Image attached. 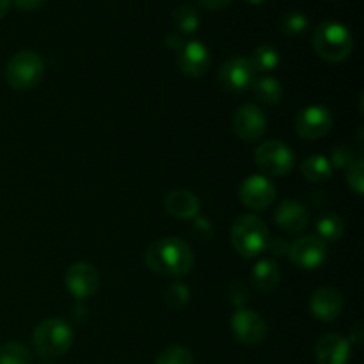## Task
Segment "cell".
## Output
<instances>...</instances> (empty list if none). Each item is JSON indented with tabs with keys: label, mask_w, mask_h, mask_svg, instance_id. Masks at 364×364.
<instances>
[{
	"label": "cell",
	"mask_w": 364,
	"mask_h": 364,
	"mask_svg": "<svg viewBox=\"0 0 364 364\" xmlns=\"http://www.w3.org/2000/svg\"><path fill=\"white\" fill-rule=\"evenodd\" d=\"M364 162L363 159L352 160L347 166V181L348 187L355 192V194L361 196L364 192Z\"/></svg>",
	"instance_id": "f1b7e54d"
},
{
	"label": "cell",
	"mask_w": 364,
	"mask_h": 364,
	"mask_svg": "<svg viewBox=\"0 0 364 364\" xmlns=\"http://www.w3.org/2000/svg\"><path fill=\"white\" fill-rule=\"evenodd\" d=\"M354 334H355V341H361L363 340V334H361V323H355L354 327Z\"/></svg>",
	"instance_id": "d590c367"
},
{
	"label": "cell",
	"mask_w": 364,
	"mask_h": 364,
	"mask_svg": "<svg viewBox=\"0 0 364 364\" xmlns=\"http://www.w3.org/2000/svg\"><path fill=\"white\" fill-rule=\"evenodd\" d=\"M64 281H66L68 290H70L77 299L91 297V295H95L96 291H98L100 287L98 270L85 262L73 263V265L68 269Z\"/></svg>",
	"instance_id": "4fadbf2b"
},
{
	"label": "cell",
	"mask_w": 364,
	"mask_h": 364,
	"mask_svg": "<svg viewBox=\"0 0 364 364\" xmlns=\"http://www.w3.org/2000/svg\"><path fill=\"white\" fill-rule=\"evenodd\" d=\"M315 358L318 364H347L350 359V341L341 334H323L315 347Z\"/></svg>",
	"instance_id": "2e32d148"
},
{
	"label": "cell",
	"mask_w": 364,
	"mask_h": 364,
	"mask_svg": "<svg viewBox=\"0 0 364 364\" xmlns=\"http://www.w3.org/2000/svg\"><path fill=\"white\" fill-rule=\"evenodd\" d=\"M331 128H333V116L327 107L309 105L295 117V132L304 141H318L329 134Z\"/></svg>",
	"instance_id": "52a82bcc"
},
{
	"label": "cell",
	"mask_w": 364,
	"mask_h": 364,
	"mask_svg": "<svg viewBox=\"0 0 364 364\" xmlns=\"http://www.w3.org/2000/svg\"><path fill=\"white\" fill-rule=\"evenodd\" d=\"M13 2L16 4V7H20V9L34 11V9H39V7L45 4V0H13Z\"/></svg>",
	"instance_id": "d6a6232c"
},
{
	"label": "cell",
	"mask_w": 364,
	"mask_h": 364,
	"mask_svg": "<svg viewBox=\"0 0 364 364\" xmlns=\"http://www.w3.org/2000/svg\"><path fill=\"white\" fill-rule=\"evenodd\" d=\"M155 364H194V355L188 348L173 345L160 352Z\"/></svg>",
	"instance_id": "4316f807"
},
{
	"label": "cell",
	"mask_w": 364,
	"mask_h": 364,
	"mask_svg": "<svg viewBox=\"0 0 364 364\" xmlns=\"http://www.w3.org/2000/svg\"><path fill=\"white\" fill-rule=\"evenodd\" d=\"M343 295L340 290L333 287L318 288L315 294L311 295L309 301V309H311L313 316H316L322 322H333L343 311Z\"/></svg>",
	"instance_id": "9a60e30c"
},
{
	"label": "cell",
	"mask_w": 364,
	"mask_h": 364,
	"mask_svg": "<svg viewBox=\"0 0 364 364\" xmlns=\"http://www.w3.org/2000/svg\"><path fill=\"white\" fill-rule=\"evenodd\" d=\"M7 11H9V0H0V20L6 16Z\"/></svg>",
	"instance_id": "e575fe53"
},
{
	"label": "cell",
	"mask_w": 364,
	"mask_h": 364,
	"mask_svg": "<svg viewBox=\"0 0 364 364\" xmlns=\"http://www.w3.org/2000/svg\"><path fill=\"white\" fill-rule=\"evenodd\" d=\"M198 6L205 7V9H210V11H219V9H224V7L230 6L231 0H194Z\"/></svg>",
	"instance_id": "4dcf8cb0"
},
{
	"label": "cell",
	"mask_w": 364,
	"mask_h": 364,
	"mask_svg": "<svg viewBox=\"0 0 364 364\" xmlns=\"http://www.w3.org/2000/svg\"><path fill=\"white\" fill-rule=\"evenodd\" d=\"M255 160L256 166L269 176H284L294 169L295 153L283 141L270 139L256 148Z\"/></svg>",
	"instance_id": "8992f818"
},
{
	"label": "cell",
	"mask_w": 364,
	"mask_h": 364,
	"mask_svg": "<svg viewBox=\"0 0 364 364\" xmlns=\"http://www.w3.org/2000/svg\"><path fill=\"white\" fill-rule=\"evenodd\" d=\"M247 4H252V6H258V4H263L265 0H245Z\"/></svg>",
	"instance_id": "8d00e7d4"
},
{
	"label": "cell",
	"mask_w": 364,
	"mask_h": 364,
	"mask_svg": "<svg viewBox=\"0 0 364 364\" xmlns=\"http://www.w3.org/2000/svg\"><path fill=\"white\" fill-rule=\"evenodd\" d=\"M252 91H255L258 102L265 103V105H276L283 98V85L272 77H263L259 80H255Z\"/></svg>",
	"instance_id": "44dd1931"
},
{
	"label": "cell",
	"mask_w": 364,
	"mask_h": 364,
	"mask_svg": "<svg viewBox=\"0 0 364 364\" xmlns=\"http://www.w3.org/2000/svg\"><path fill=\"white\" fill-rule=\"evenodd\" d=\"M43 73H45V63H43L41 55L31 52V50L16 52L6 66L7 84L18 91L36 87L43 78Z\"/></svg>",
	"instance_id": "5b68a950"
},
{
	"label": "cell",
	"mask_w": 364,
	"mask_h": 364,
	"mask_svg": "<svg viewBox=\"0 0 364 364\" xmlns=\"http://www.w3.org/2000/svg\"><path fill=\"white\" fill-rule=\"evenodd\" d=\"M73 329L60 318H48L39 323L32 333V345L38 355L55 359L66 354L73 345Z\"/></svg>",
	"instance_id": "3957f363"
},
{
	"label": "cell",
	"mask_w": 364,
	"mask_h": 364,
	"mask_svg": "<svg viewBox=\"0 0 364 364\" xmlns=\"http://www.w3.org/2000/svg\"><path fill=\"white\" fill-rule=\"evenodd\" d=\"M238 196H240V201L245 208L258 212V210H265L272 205L274 199H276V187L269 178L255 174V176H249L247 180H244Z\"/></svg>",
	"instance_id": "8fae6325"
},
{
	"label": "cell",
	"mask_w": 364,
	"mask_h": 364,
	"mask_svg": "<svg viewBox=\"0 0 364 364\" xmlns=\"http://www.w3.org/2000/svg\"><path fill=\"white\" fill-rule=\"evenodd\" d=\"M191 291L183 283H171L164 291V301L171 309H181L188 302Z\"/></svg>",
	"instance_id": "83f0119b"
},
{
	"label": "cell",
	"mask_w": 364,
	"mask_h": 364,
	"mask_svg": "<svg viewBox=\"0 0 364 364\" xmlns=\"http://www.w3.org/2000/svg\"><path fill=\"white\" fill-rule=\"evenodd\" d=\"M316 233L322 242H338L345 233V223L338 215H323L316 224Z\"/></svg>",
	"instance_id": "603a6c76"
},
{
	"label": "cell",
	"mask_w": 364,
	"mask_h": 364,
	"mask_svg": "<svg viewBox=\"0 0 364 364\" xmlns=\"http://www.w3.org/2000/svg\"><path fill=\"white\" fill-rule=\"evenodd\" d=\"M281 281V272L279 267L272 259H262L259 263H256V267L252 269L251 274V284L262 294H269L274 291L279 287Z\"/></svg>",
	"instance_id": "d6986e66"
},
{
	"label": "cell",
	"mask_w": 364,
	"mask_h": 364,
	"mask_svg": "<svg viewBox=\"0 0 364 364\" xmlns=\"http://www.w3.org/2000/svg\"><path fill=\"white\" fill-rule=\"evenodd\" d=\"M164 206H166V212L176 219H192L198 215L201 208L198 196L188 191L169 192L164 199Z\"/></svg>",
	"instance_id": "ac0fdd59"
},
{
	"label": "cell",
	"mask_w": 364,
	"mask_h": 364,
	"mask_svg": "<svg viewBox=\"0 0 364 364\" xmlns=\"http://www.w3.org/2000/svg\"><path fill=\"white\" fill-rule=\"evenodd\" d=\"M231 331L233 336L240 341L242 345L255 347L259 345L267 338V322L263 316H259L251 309H238L231 318Z\"/></svg>",
	"instance_id": "ba28073f"
},
{
	"label": "cell",
	"mask_w": 364,
	"mask_h": 364,
	"mask_svg": "<svg viewBox=\"0 0 364 364\" xmlns=\"http://www.w3.org/2000/svg\"><path fill=\"white\" fill-rule=\"evenodd\" d=\"M173 21L181 34H192L201 25V18H199L198 9L194 6H191V4H181V6H178L173 13Z\"/></svg>",
	"instance_id": "7402d4cb"
},
{
	"label": "cell",
	"mask_w": 364,
	"mask_h": 364,
	"mask_svg": "<svg viewBox=\"0 0 364 364\" xmlns=\"http://www.w3.org/2000/svg\"><path fill=\"white\" fill-rule=\"evenodd\" d=\"M313 48L327 63H343L354 48L352 34L338 21H323L315 28Z\"/></svg>",
	"instance_id": "7a4b0ae2"
},
{
	"label": "cell",
	"mask_w": 364,
	"mask_h": 364,
	"mask_svg": "<svg viewBox=\"0 0 364 364\" xmlns=\"http://www.w3.org/2000/svg\"><path fill=\"white\" fill-rule=\"evenodd\" d=\"M256 71L252 68L251 60L245 57H233L226 60L219 71L220 85L228 92H244L245 89L255 84Z\"/></svg>",
	"instance_id": "30bf717a"
},
{
	"label": "cell",
	"mask_w": 364,
	"mask_h": 364,
	"mask_svg": "<svg viewBox=\"0 0 364 364\" xmlns=\"http://www.w3.org/2000/svg\"><path fill=\"white\" fill-rule=\"evenodd\" d=\"M309 20L304 13L301 11H288L281 16L279 20V28L283 31V34L287 36H299L308 28Z\"/></svg>",
	"instance_id": "484cf974"
},
{
	"label": "cell",
	"mask_w": 364,
	"mask_h": 364,
	"mask_svg": "<svg viewBox=\"0 0 364 364\" xmlns=\"http://www.w3.org/2000/svg\"><path fill=\"white\" fill-rule=\"evenodd\" d=\"M267 130V117L262 109L252 103H245L235 112L233 132L240 141L256 142L263 137Z\"/></svg>",
	"instance_id": "9c48e42d"
},
{
	"label": "cell",
	"mask_w": 364,
	"mask_h": 364,
	"mask_svg": "<svg viewBox=\"0 0 364 364\" xmlns=\"http://www.w3.org/2000/svg\"><path fill=\"white\" fill-rule=\"evenodd\" d=\"M291 263L299 269L315 270L326 262L327 245L318 237H302L288 249Z\"/></svg>",
	"instance_id": "7c38bea8"
},
{
	"label": "cell",
	"mask_w": 364,
	"mask_h": 364,
	"mask_svg": "<svg viewBox=\"0 0 364 364\" xmlns=\"http://www.w3.org/2000/svg\"><path fill=\"white\" fill-rule=\"evenodd\" d=\"M178 68L191 78H199L208 71L210 53L201 41H185L178 50Z\"/></svg>",
	"instance_id": "5bb4252c"
},
{
	"label": "cell",
	"mask_w": 364,
	"mask_h": 364,
	"mask_svg": "<svg viewBox=\"0 0 364 364\" xmlns=\"http://www.w3.org/2000/svg\"><path fill=\"white\" fill-rule=\"evenodd\" d=\"M352 162L350 149L345 148V146H338L333 149V164L331 166L338 167V169H347L348 164Z\"/></svg>",
	"instance_id": "f546056e"
},
{
	"label": "cell",
	"mask_w": 364,
	"mask_h": 364,
	"mask_svg": "<svg viewBox=\"0 0 364 364\" xmlns=\"http://www.w3.org/2000/svg\"><path fill=\"white\" fill-rule=\"evenodd\" d=\"M146 267L159 276L181 277L194 267V255L187 242L166 237L153 242L144 255Z\"/></svg>",
	"instance_id": "6da1fadb"
},
{
	"label": "cell",
	"mask_w": 364,
	"mask_h": 364,
	"mask_svg": "<svg viewBox=\"0 0 364 364\" xmlns=\"http://www.w3.org/2000/svg\"><path fill=\"white\" fill-rule=\"evenodd\" d=\"M279 52H277L272 45H262L255 50V53H252V57L249 60H251L256 73H258V71L263 73V71L276 70L277 64H279Z\"/></svg>",
	"instance_id": "cb8c5ba5"
},
{
	"label": "cell",
	"mask_w": 364,
	"mask_h": 364,
	"mask_svg": "<svg viewBox=\"0 0 364 364\" xmlns=\"http://www.w3.org/2000/svg\"><path fill=\"white\" fill-rule=\"evenodd\" d=\"M231 244L235 251L244 258L259 256L269 247V230L267 224L256 215H242L231 230Z\"/></svg>",
	"instance_id": "277c9868"
},
{
	"label": "cell",
	"mask_w": 364,
	"mask_h": 364,
	"mask_svg": "<svg viewBox=\"0 0 364 364\" xmlns=\"http://www.w3.org/2000/svg\"><path fill=\"white\" fill-rule=\"evenodd\" d=\"M301 171L302 176L311 181V183H323V181L333 176V166L322 155H313L302 160Z\"/></svg>",
	"instance_id": "ffe728a7"
},
{
	"label": "cell",
	"mask_w": 364,
	"mask_h": 364,
	"mask_svg": "<svg viewBox=\"0 0 364 364\" xmlns=\"http://www.w3.org/2000/svg\"><path fill=\"white\" fill-rule=\"evenodd\" d=\"M274 220H276L277 228L283 230L284 233H301L306 226H308V210L302 203L294 201V199H287L281 203L274 212Z\"/></svg>",
	"instance_id": "e0dca14e"
},
{
	"label": "cell",
	"mask_w": 364,
	"mask_h": 364,
	"mask_svg": "<svg viewBox=\"0 0 364 364\" xmlns=\"http://www.w3.org/2000/svg\"><path fill=\"white\" fill-rule=\"evenodd\" d=\"M269 249L276 256H283V255H288V249H290V245H288L283 238H277V240L269 242Z\"/></svg>",
	"instance_id": "1f68e13d"
},
{
	"label": "cell",
	"mask_w": 364,
	"mask_h": 364,
	"mask_svg": "<svg viewBox=\"0 0 364 364\" xmlns=\"http://www.w3.org/2000/svg\"><path fill=\"white\" fill-rule=\"evenodd\" d=\"M166 43H167V46H171V48L173 50H180V46L183 45V39H181V36L178 34V32H174V34H169L167 36V39H166Z\"/></svg>",
	"instance_id": "836d02e7"
},
{
	"label": "cell",
	"mask_w": 364,
	"mask_h": 364,
	"mask_svg": "<svg viewBox=\"0 0 364 364\" xmlns=\"http://www.w3.org/2000/svg\"><path fill=\"white\" fill-rule=\"evenodd\" d=\"M0 364H32V354L23 343L9 341L0 347Z\"/></svg>",
	"instance_id": "d4e9b609"
}]
</instances>
